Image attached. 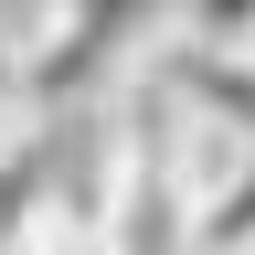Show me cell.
<instances>
[{
	"label": "cell",
	"mask_w": 255,
	"mask_h": 255,
	"mask_svg": "<svg viewBox=\"0 0 255 255\" xmlns=\"http://www.w3.org/2000/svg\"><path fill=\"white\" fill-rule=\"evenodd\" d=\"M191 255H255V159H245V181L223 202L191 213Z\"/></svg>",
	"instance_id": "1"
},
{
	"label": "cell",
	"mask_w": 255,
	"mask_h": 255,
	"mask_svg": "<svg viewBox=\"0 0 255 255\" xmlns=\"http://www.w3.org/2000/svg\"><path fill=\"white\" fill-rule=\"evenodd\" d=\"M32 128V96H21V64H11V43H0V159H11V138Z\"/></svg>",
	"instance_id": "2"
}]
</instances>
